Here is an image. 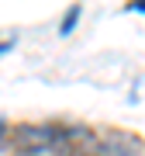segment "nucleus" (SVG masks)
Masks as SVG:
<instances>
[{
    "label": "nucleus",
    "mask_w": 145,
    "mask_h": 156,
    "mask_svg": "<svg viewBox=\"0 0 145 156\" xmlns=\"http://www.w3.org/2000/svg\"><path fill=\"white\" fill-rule=\"evenodd\" d=\"M135 11H145V4H135Z\"/></svg>",
    "instance_id": "nucleus-4"
},
{
    "label": "nucleus",
    "mask_w": 145,
    "mask_h": 156,
    "mask_svg": "<svg viewBox=\"0 0 145 156\" xmlns=\"http://www.w3.org/2000/svg\"><path fill=\"white\" fill-rule=\"evenodd\" d=\"M56 135H59V125H52V122L17 125V128H14V146H17L24 156H42V153H52Z\"/></svg>",
    "instance_id": "nucleus-1"
},
{
    "label": "nucleus",
    "mask_w": 145,
    "mask_h": 156,
    "mask_svg": "<svg viewBox=\"0 0 145 156\" xmlns=\"http://www.w3.org/2000/svg\"><path fill=\"white\" fill-rule=\"evenodd\" d=\"M76 21H79V7H69V11H66V17H62V35H69Z\"/></svg>",
    "instance_id": "nucleus-2"
},
{
    "label": "nucleus",
    "mask_w": 145,
    "mask_h": 156,
    "mask_svg": "<svg viewBox=\"0 0 145 156\" xmlns=\"http://www.w3.org/2000/svg\"><path fill=\"white\" fill-rule=\"evenodd\" d=\"M4 135H7V122H0V146H7V142H4Z\"/></svg>",
    "instance_id": "nucleus-3"
}]
</instances>
